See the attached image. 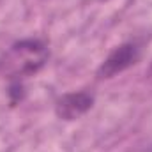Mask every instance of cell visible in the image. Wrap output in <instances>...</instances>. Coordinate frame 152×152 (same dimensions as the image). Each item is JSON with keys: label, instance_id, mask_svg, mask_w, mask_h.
Here are the masks:
<instances>
[{"label": "cell", "instance_id": "obj_1", "mask_svg": "<svg viewBox=\"0 0 152 152\" xmlns=\"http://www.w3.org/2000/svg\"><path fill=\"white\" fill-rule=\"evenodd\" d=\"M48 48L39 39H21L14 42L5 53L2 69L12 78L36 75L48 60Z\"/></svg>", "mask_w": 152, "mask_h": 152}, {"label": "cell", "instance_id": "obj_2", "mask_svg": "<svg viewBox=\"0 0 152 152\" xmlns=\"http://www.w3.org/2000/svg\"><path fill=\"white\" fill-rule=\"evenodd\" d=\"M140 58V48L136 42H124L120 46H117L113 51L104 58V62L101 64L97 76L99 78H113L115 75L126 71L127 67H131L133 64H136V60Z\"/></svg>", "mask_w": 152, "mask_h": 152}, {"label": "cell", "instance_id": "obj_3", "mask_svg": "<svg viewBox=\"0 0 152 152\" xmlns=\"http://www.w3.org/2000/svg\"><path fill=\"white\" fill-rule=\"evenodd\" d=\"M94 104V96L90 92H69L57 99L55 113L62 120H76L85 115Z\"/></svg>", "mask_w": 152, "mask_h": 152}]
</instances>
